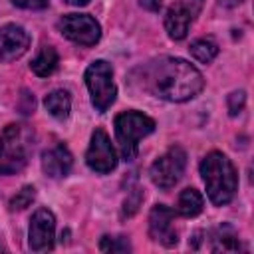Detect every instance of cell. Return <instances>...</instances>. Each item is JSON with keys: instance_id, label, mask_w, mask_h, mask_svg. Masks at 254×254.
Returning <instances> with one entry per match:
<instances>
[{"instance_id": "obj_5", "label": "cell", "mask_w": 254, "mask_h": 254, "mask_svg": "<svg viewBox=\"0 0 254 254\" xmlns=\"http://www.w3.org/2000/svg\"><path fill=\"white\" fill-rule=\"evenodd\" d=\"M83 79H85V85L89 89L91 105L95 107V111H99V113L107 111L111 107V103L115 101V95H117L111 65L105 60H95L93 64L87 65Z\"/></svg>"}, {"instance_id": "obj_2", "label": "cell", "mask_w": 254, "mask_h": 254, "mask_svg": "<svg viewBox=\"0 0 254 254\" xmlns=\"http://www.w3.org/2000/svg\"><path fill=\"white\" fill-rule=\"evenodd\" d=\"M200 175L206 187V194L212 204L222 206L228 204L238 187V177L230 159L220 151H210L200 161Z\"/></svg>"}, {"instance_id": "obj_24", "label": "cell", "mask_w": 254, "mask_h": 254, "mask_svg": "<svg viewBox=\"0 0 254 254\" xmlns=\"http://www.w3.org/2000/svg\"><path fill=\"white\" fill-rule=\"evenodd\" d=\"M141 6H143L145 10L159 12V10H161V0H141Z\"/></svg>"}, {"instance_id": "obj_6", "label": "cell", "mask_w": 254, "mask_h": 254, "mask_svg": "<svg viewBox=\"0 0 254 254\" xmlns=\"http://www.w3.org/2000/svg\"><path fill=\"white\" fill-rule=\"evenodd\" d=\"M185 167H187V153L183 147L175 145L151 165L149 177L155 187L169 190L179 183V179L185 173Z\"/></svg>"}, {"instance_id": "obj_26", "label": "cell", "mask_w": 254, "mask_h": 254, "mask_svg": "<svg viewBox=\"0 0 254 254\" xmlns=\"http://www.w3.org/2000/svg\"><path fill=\"white\" fill-rule=\"evenodd\" d=\"M67 4H71V6H85L89 0H65Z\"/></svg>"}, {"instance_id": "obj_16", "label": "cell", "mask_w": 254, "mask_h": 254, "mask_svg": "<svg viewBox=\"0 0 254 254\" xmlns=\"http://www.w3.org/2000/svg\"><path fill=\"white\" fill-rule=\"evenodd\" d=\"M44 105L52 117L65 119L69 115V109H71V99H69V93L65 89H54L46 95Z\"/></svg>"}, {"instance_id": "obj_19", "label": "cell", "mask_w": 254, "mask_h": 254, "mask_svg": "<svg viewBox=\"0 0 254 254\" xmlns=\"http://www.w3.org/2000/svg\"><path fill=\"white\" fill-rule=\"evenodd\" d=\"M99 250L101 252H129L131 244L125 236H109L105 234L99 242Z\"/></svg>"}, {"instance_id": "obj_1", "label": "cell", "mask_w": 254, "mask_h": 254, "mask_svg": "<svg viewBox=\"0 0 254 254\" xmlns=\"http://www.w3.org/2000/svg\"><path fill=\"white\" fill-rule=\"evenodd\" d=\"M143 87L155 97L181 103L200 93L204 87L202 73L183 58H159L143 67Z\"/></svg>"}, {"instance_id": "obj_7", "label": "cell", "mask_w": 254, "mask_h": 254, "mask_svg": "<svg viewBox=\"0 0 254 254\" xmlns=\"http://www.w3.org/2000/svg\"><path fill=\"white\" fill-rule=\"evenodd\" d=\"M58 28L67 40L79 46H95L101 38V26L89 14H65L60 18Z\"/></svg>"}, {"instance_id": "obj_20", "label": "cell", "mask_w": 254, "mask_h": 254, "mask_svg": "<svg viewBox=\"0 0 254 254\" xmlns=\"http://www.w3.org/2000/svg\"><path fill=\"white\" fill-rule=\"evenodd\" d=\"M34 196H36V189H34L32 185H24V187L10 198V208H12V210H22V208H26V206L32 204Z\"/></svg>"}, {"instance_id": "obj_3", "label": "cell", "mask_w": 254, "mask_h": 254, "mask_svg": "<svg viewBox=\"0 0 254 254\" xmlns=\"http://www.w3.org/2000/svg\"><path fill=\"white\" fill-rule=\"evenodd\" d=\"M34 149V131L28 125L12 123L0 133V175L22 171Z\"/></svg>"}, {"instance_id": "obj_17", "label": "cell", "mask_w": 254, "mask_h": 254, "mask_svg": "<svg viewBox=\"0 0 254 254\" xmlns=\"http://www.w3.org/2000/svg\"><path fill=\"white\" fill-rule=\"evenodd\" d=\"M202 206H204V198H202V194L196 189H185V190H181L179 200H177V212L181 216H187V218L196 216L202 210Z\"/></svg>"}, {"instance_id": "obj_14", "label": "cell", "mask_w": 254, "mask_h": 254, "mask_svg": "<svg viewBox=\"0 0 254 254\" xmlns=\"http://www.w3.org/2000/svg\"><path fill=\"white\" fill-rule=\"evenodd\" d=\"M210 250L212 252H238L240 240L236 230L230 224H222L210 232Z\"/></svg>"}, {"instance_id": "obj_15", "label": "cell", "mask_w": 254, "mask_h": 254, "mask_svg": "<svg viewBox=\"0 0 254 254\" xmlns=\"http://www.w3.org/2000/svg\"><path fill=\"white\" fill-rule=\"evenodd\" d=\"M58 62H60V58H58L56 48L44 46V48L38 52V56L32 60L30 69H32L36 75H40V77H48V75H52V73L56 71Z\"/></svg>"}, {"instance_id": "obj_27", "label": "cell", "mask_w": 254, "mask_h": 254, "mask_svg": "<svg viewBox=\"0 0 254 254\" xmlns=\"http://www.w3.org/2000/svg\"><path fill=\"white\" fill-rule=\"evenodd\" d=\"M0 250H2V246H0Z\"/></svg>"}, {"instance_id": "obj_8", "label": "cell", "mask_w": 254, "mask_h": 254, "mask_svg": "<svg viewBox=\"0 0 254 254\" xmlns=\"http://www.w3.org/2000/svg\"><path fill=\"white\" fill-rule=\"evenodd\" d=\"M85 163L91 171H95L99 175L111 173L117 167L115 147L111 145L109 135L101 127H97L91 133V141H89V147H87V153H85Z\"/></svg>"}, {"instance_id": "obj_12", "label": "cell", "mask_w": 254, "mask_h": 254, "mask_svg": "<svg viewBox=\"0 0 254 254\" xmlns=\"http://www.w3.org/2000/svg\"><path fill=\"white\" fill-rule=\"evenodd\" d=\"M30 48V34L18 24H4L0 28V62L8 64L22 58Z\"/></svg>"}, {"instance_id": "obj_4", "label": "cell", "mask_w": 254, "mask_h": 254, "mask_svg": "<svg viewBox=\"0 0 254 254\" xmlns=\"http://www.w3.org/2000/svg\"><path fill=\"white\" fill-rule=\"evenodd\" d=\"M113 125L119 153L125 161H133L137 157L139 141L155 131V121L141 111H123L115 117Z\"/></svg>"}, {"instance_id": "obj_21", "label": "cell", "mask_w": 254, "mask_h": 254, "mask_svg": "<svg viewBox=\"0 0 254 254\" xmlns=\"http://www.w3.org/2000/svg\"><path fill=\"white\" fill-rule=\"evenodd\" d=\"M141 200H143V192H141V189H133V190H129V192H127V198H125V202H123V216H131V214H135L137 208H139V204H141Z\"/></svg>"}, {"instance_id": "obj_23", "label": "cell", "mask_w": 254, "mask_h": 254, "mask_svg": "<svg viewBox=\"0 0 254 254\" xmlns=\"http://www.w3.org/2000/svg\"><path fill=\"white\" fill-rule=\"evenodd\" d=\"M18 8H26V10H42L48 6L50 0H12Z\"/></svg>"}, {"instance_id": "obj_18", "label": "cell", "mask_w": 254, "mask_h": 254, "mask_svg": "<svg viewBox=\"0 0 254 254\" xmlns=\"http://www.w3.org/2000/svg\"><path fill=\"white\" fill-rule=\"evenodd\" d=\"M189 52L192 54L194 60H198L202 64H208L218 56V46L212 40H194L189 46Z\"/></svg>"}, {"instance_id": "obj_9", "label": "cell", "mask_w": 254, "mask_h": 254, "mask_svg": "<svg viewBox=\"0 0 254 254\" xmlns=\"http://www.w3.org/2000/svg\"><path fill=\"white\" fill-rule=\"evenodd\" d=\"M204 0H175L165 14V30L171 40H183L189 26L198 16Z\"/></svg>"}, {"instance_id": "obj_22", "label": "cell", "mask_w": 254, "mask_h": 254, "mask_svg": "<svg viewBox=\"0 0 254 254\" xmlns=\"http://www.w3.org/2000/svg\"><path fill=\"white\" fill-rule=\"evenodd\" d=\"M244 105H246V93L244 91H232L228 95V113L232 117L238 115L244 109Z\"/></svg>"}, {"instance_id": "obj_13", "label": "cell", "mask_w": 254, "mask_h": 254, "mask_svg": "<svg viewBox=\"0 0 254 254\" xmlns=\"http://www.w3.org/2000/svg\"><path fill=\"white\" fill-rule=\"evenodd\" d=\"M73 157L64 143H58L42 153V171L52 179H62L71 171Z\"/></svg>"}, {"instance_id": "obj_25", "label": "cell", "mask_w": 254, "mask_h": 254, "mask_svg": "<svg viewBox=\"0 0 254 254\" xmlns=\"http://www.w3.org/2000/svg\"><path fill=\"white\" fill-rule=\"evenodd\" d=\"M244 0H220V4L222 6H226V8H232V6H238V4H242Z\"/></svg>"}, {"instance_id": "obj_10", "label": "cell", "mask_w": 254, "mask_h": 254, "mask_svg": "<svg viewBox=\"0 0 254 254\" xmlns=\"http://www.w3.org/2000/svg\"><path fill=\"white\" fill-rule=\"evenodd\" d=\"M56 238V216L48 208H38L32 214L30 230H28V244L34 252H48L54 248Z\"/></svg>"}, {"instance_id": "obj_11", "label": "cell", "mask_w": 254, "mask_h": 254, "mask_svg": "<svg viewBox=\"0 0 254 254\" xmlns=\"http://www.w3.org/2000/svg\"><path fill=\"white\" fill-rule=\"evenodd\" d=\"M173 218H175V210H171L165 204H155L149 212V236L167 248L179 242L177 230L173 226Z\"/></svg>"}]
</instances>
